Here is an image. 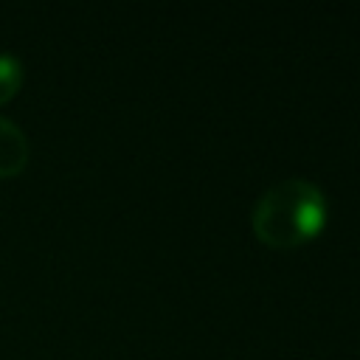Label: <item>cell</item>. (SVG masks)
I'll return each mask as SVG.
<instances>
[{
  "mask_svg": "<svg viewBox=\"0 0 360 360\" xmlns=\"http://www.w3.org/2000/svg\"><path fill=\"white\" fill-rule=\"evenodd\" d=\"M31 158V143L20 124L0 115V180H11L25 172Z\"/></svg>",
  "mask_w": 360,
  "mask_h": 360,
  "instance_id": "7a4b0ae2",
  "label": "cell"
},
{
  "mask_svg": "<svg viewBox=\"0 0 360 360\" xmlns=\"http://www.w3.org/2000/svg\"><path fill=\"white\" fill-rule=\"evenodd\" d=\"M326 217L329 211L323 191L304 177H287L256 200L250 228L264 248L295 250L323 231Z\"/></svg>",
  "mask_w": 360,
  "mask_h": 360,
  "instance_id": "6da1fadb",
  "label": "cell"
},
{
  "mask_svg": "<svg viewBox=\"0 0 360 360\" xmlns=\"http://www.w3.org/2000/svg\"><path fill=\"white\" fill-rule=\"evenodd\" d=\"M25 70L14 53H0V107H6L22 87Z\"/></svg>",
  "mask_w": 360,
  "mask_h": 360,
  "instance_id": "3957f363",
  "label": "cell"
}]
</instances>
